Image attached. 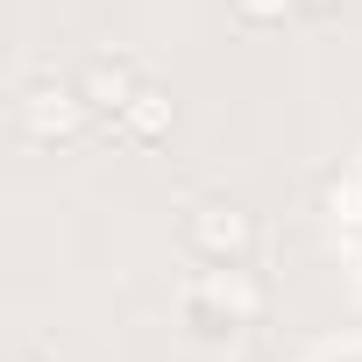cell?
<instances>
[{"mask_svg":"<svg viewBox=\"0 0 362 362\" xmlns=\"http://www.w3.org/2000/svg\"><path fill=\"white\" fill-rule=\"evenodd\" d=\"M284 8H291V0H235L242 22H284Z\"/></svg>","mask_w":362,"mask_h":362,"instance_id":"obj_6","label":"cell"},{"mask_svg":"<svg viewBox=\"0 0 362 362\" xmlns=\"http://www.w3.org/2000/svg\"><path fill=\"white\" fill-rule=\"evenodd\" d=\"M163 128H170V100H163L156 86H142V93L128 100V114H121V135H128V142H156Z\"/></svg>","mask_w":362,"mask_h":362,"instance_id":"obj_5","label":"cell"},{"mask_svg":"<svg viewBox=\"0 0 362 362\" xmlns=\"http://www.w3.org/2000/svg\"><path fill=\"white\" fill-rule=\"evenodd\" d=\"M185 242H192L206 263H242V256H249V242H256V221H249L242 206L214 199V206H199V214H192Z\"/></svg>","mask_w":362,"mask_h":362,"instance_id":"obj_1","label":"cell"},{"mask_svg":"<svg viewBox=\"0 0 362 362\" xmlns=\"http://www.w3.org/2000/svg\"><path fill=\"white\" fill-rule=\"evenodd\" d=\"M199 305H221L228 320H256V313H263V291H256L235 263H214V277L199 284Z\"/></svg>","mask_w":362,"mask_h":362,"instance_id":"obj_4","label":"cell"},{"mask_svg":"<svg viewBox=\"0 0 362 362\" xmlns=\"http://www.w3.org/2000/svg\"><path fill=\"white\" fill-rule=\"evenodd\" d=\"M78 121H86V93L78 86H29V100H22V128L36 135V142H71L78 135Z\"/></svg>","mask_w":362,"mask_h":362,"instance_id":"obj_2","label":"cell"},{"mask_svg":"<svg viewBox=\"0 0 362 362\" xmlns=\"http://www.w3.org/2000/svg\"><path fill=\"white\" fill-rule=\"evenodd\" d=\"M78 93H86L93 114H128V100L142 93V78H135L128 57H93V64L78 71Z\"/></svg>","mask_w":362,"mask_h":362,"instance_id":"obj_3","label":"cell"},{"mask_svg":"<svg viewBox=\"0 0 362 362\" xmlns=\"http://www.w3.org/2000/svg\"><path fill=\"white\" fill-rule=\"evenodd\" d=\"M305 8H334V0H305Z\"/></svg>","mask_w":362,"mask_h":362,"instance_id":"obj_7","label":"cell"}]
</instances>
